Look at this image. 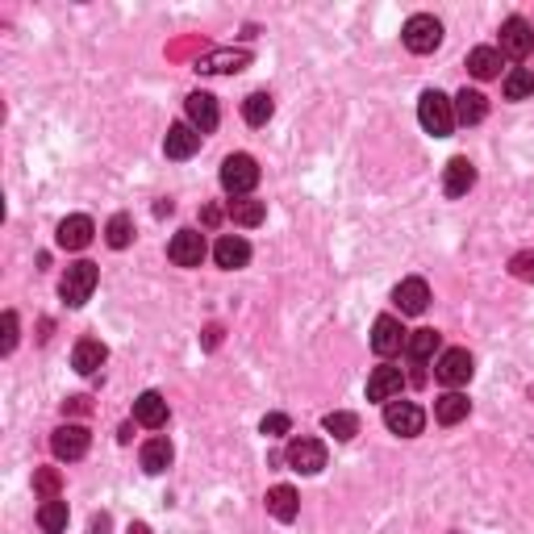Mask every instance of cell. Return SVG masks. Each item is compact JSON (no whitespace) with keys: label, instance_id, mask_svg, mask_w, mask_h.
<instances>
[{"label":"cell","instance_id":"obj_20","mask_svg":"<svg viewBox=\"0 0 534 534\" xmlns=\"http://www.w3.org/2000/svg\"><path fill=\"white\" fill-rule=\"evenodd\" d=\"M400 389H405L400 367H376L367 376V400H392V397H400Z\"/></svg>","mask_w":534,"mask_h":534},{"label":"cell","instance_id":"obj_10","mask_svg":"<svg viewBox=\"0 0 534 534\" xmlns=\"http://www.w3.org/2000/svg\"><path fill=\"white\" fill-rule=\"evenodd\" d=\"M168 259L176 267H201V259H205V234L180 230L176 238H171V246H168Z\"/></svg>","mask_w":534,"mask_h":534},{"label":"cell","instance_id":"obj_33","mask_svg":"<svg viewBox=\"0 0 534 534\" xmlns=\"http://www.w3.org/2000/svg\"><path fill=\"white\" fill-rule=\"evenodd\" d=\"M526 97H534V72L518 67V72L505 75V100H526Z\"/></svg>","mask_w":534,"mask_h":534},{"label":"cell","instance_id":"obj_11","mask_svg":"<svg viewBox=\"0 0 534 534\" xmlns=\"http://www.w3.org/2000/svg\"><path fill=\"white\" fill-rule=\"evenodd\" d=\"M392 301H397L400 314H409V317L426 314V305H430V284H426V280H418V276L400 280L397 289H392Z\"/></svg>","mask_w":534,"mask_h":534},{"label":"cell","instance_id":"obj_15","mask_svg":"<svg viewBox=\"0 0 534 534\" xmlns=\"http://www.w3.org/2000/svg\"><path fill=\"white\" fill-rule=\"evenodd\" d=\"M405 342H409V334H405V326H400L397 317H376V326H372V347H376V355L389 359Z\"/></svg>","mask_w":534,"mask_h":534},{"label":"cell","instance_id":"obj_26","mask_svg":"<svg viewBox=\"0 0 534 534\" xmlns=\"http://www.w3.org/2000/svg\"><path fill=\"white\" fill-rule=\"evenodd\" d=\"M38 526H42V534H63L67 530V501L50 497L38 505Z\"/></svg>","mask_w":534,"mask_h":534},{"label":"cell","instance_id":"obj_13","mask_svg":"<svg viewBox=\"0 0 534 534\" xmlns=\"http://www.w3.org/2000/svg\"><path fill=\"white\" fill-rule=\"evenodd\" d=\"M92 234H97V226H92V218H84V213H72V218L59 221V246L63 251H84L88 243H92Z\"/></svg>","mask_w":534,"mask_h":534},{"label":"cell","instance_id":"obj_6","mask_svg":"<svg viewBox=\"0 0 534 534\" xmlns=\"http://www.w3.org/2000/svg\"><path fill=\"white\" fill-rule=\"evenodd\" d=\"M384 426H389L397 438H413V435H422L426 413L418 409L413 400H389V405H384Z\"/></svg>","mask_w":534,"mask_h":534},{"label":"cell","instance_id":"obj_35","mask_svg":"<svg viewBox=\"0 0 534 534\" xmlns=\"http://www.w3.org/2000/svg\"><path fill=\"white\" fill-rule=\"evenodd\" d=\"M59 472L55 468H42V472H34V488L42 493V501H50V497H59Z\"/></svg>","mask_w":534,"mask_h":534},{"label":"cell","instance_id":"obj_3","mask_svg":"<svg viewBox=\"0 0 534 534\" xmlns=\"http://www.w3.org/2000/svg\"><path fill=\"white\" fill-rule=\"evenodd\" d=\"M255 184H259V163L251 155H230L221 163V188L230 196L255 193Z\"/></svg>","mask_w":534,"mask_h":534},{"label":"cell","instance_id":"obj_18","mask_svg":"<svg viewBox=\"0 0 534 534\" xmlns=\"http://www.w3.org/2000/svg\"><path fill=\"white\" fill-rule=\"evenodd\" d=\"M213 259H218V267H226V271H238V267L251 263V243L238 238V234H221L218 246H213Z\"/></svg>","mask_w":534,"mask_h":534},{"label":"cell","instance_id":"obj_9","mask_svg":"<svg viewBox=\"0 0 534 534\" xmlns=\"http://www.w3.org/2000/svg\"><path fill=\"white\" fill-rule=\"evenodd\" d=\"M530 50H534V25L526 17H510V22L501 25V55L526 59Z\"/></svg>","mask_w":534,"mask_h":534},{"label":"cell","instance_id":"obj_40","mask_svg":"<svg viewBox=\"0 0 534 534\" xmlns=\"http://www.w3.org/2000/svg\"><path fill=\"white\" fill-rule=\"evenodd\" d=\"M218 342H221V326H209V330H205V347H209V351H213Z\"/></svg>","mask_w":534,"mask_h":534},{"label":"cell","instance_id":"obj_1","mask_svg":"<svg viewBox=\"0 0 534 534\" xmlns=\"http://www.w3.org/2000/svg\"><path fill=\"white\" fill-rule=\"evenodd\" d=\"M418 122H422L426 134H435V138H447L451 130H455V100H447L438 88H430V92H422V100H418Z\"/></svg>","mask_w":534,"mask_h":534},{"label":"cell","instance_id":"obj_8","mask_svg":"<svg viewBox=\"0 0 534 534\" xmlns=\"http://www.w3.org/2000/svg\"><path fill=\"white\" fill-rule=\"evenodd\" d=\"M289 463L301 476H317L322 468H326V443H317V438H292L289 443Z\"/></svg>","mask_w":534,"mask_h":534},{"label":"cell","instance_id":"obj_27","mask_svg":"<svg viewBox=\"0 0 534 534\" xmlns=\"http://www.w3.org/2000/svg\"><path fill=\"white\" fill-rule=\"evenodd\" d=\"M251 55L246 50H218V55H209V59L196 63V72H243Z\"/></svg>","mask_w":534,"mask_h":534},{"label":"cell","instance_id":"obj_14","mask_svg":"<svg viewBox=\"0 0 534 534\" xmlns=\"http://www.w3.org/2000/svg\"><path fill=\"white\" fill-rule=\"evenodd\" d=\"M201 138H205L201 130L176 122V125L168 130V138H163V155H168V159H193L196 151H201Z\"/></svg>","mask_w":534,"mask_h":534},{"label":"cell","instance_id":"obj_30","mask_svg":"<svg viewBox=\"0 0 534 534\" xmlns=\"http://www.w3.org/2000/svg\"><path fill=\"white\" fill-rule=\"evenodd\" d=\"M322 426H326V435H334L339 443H347V438L359 435V418H355V413H347V409L326 413V418H322Z\"/></svg>","mask_w":534,"mask_h":534},{"label":"cell","instance_id":"obj_42","mask_svg":"<svg viewBox=\"0 0 534 534\" xmlns=\"http://www.w3.org/2000/svg\"><path fill=\"white\" fill-rule=\"evenodd\" d=\"M130 534H151V530H146V526L138 522V526H130Z\"/></svg>","mask_w":534,"mask_h":534},{"label":"cell","instance_id":"obj_16","mask_svg":"<svg viewBox=\"0 0 534 534\" xmlns=\"http://www.w3.org/2000/svg\"><path fill=\"white\" fill-rule=\"evenodd\" d=\"M105 359H109V347L100 339H80L72 351V367L80 372V376H97L100 367H105Z\"/></svg>","mask_w":534,"mask_h":534},{"label":"cell","instance_id":"obj_19","mask_svg":"<svg viewBox=\"0 0 534 534\" xmlns=\"http://www.w3.org/2000/svg\"><path fill=\"white\" fill-rule=\"evenodd\" d=\"M472 184H476V168H472V159H463L455 155L447 163V176H443V193L455 201V196H468L472 193Z\"/></svg>","mask_w":534,"mask_h":534},{"label":"cell","instance_id":"obj_4","mask_svg":"<svg viewBox=\"0 0 534 534\" xmlns=\"http://www.w3.org/2000/svg\"><path fill=\"white\" fill-rule=\"evenodd\" d=\"M97 280H100L97 263H72V267H67V276H63V284H59L63 301L72 305V309L88 305V297L97 292Z\"/></svg>","mask_w":534,"mask_h":534},{"label":"cell","instance_id":"obj_23","mask_svg":"<svg viewBox=\"0 0 534 534\" xmlns=\"http://www.w3.org/2000/svg\"><path fill=\"white\" fill-rule=\"evenodd\" d=\"M472 413V400L463 397V392H443V397L435 400V418H438V426H460L463 418Z\"/></svg>","mask_w":534,"mask_h":534},{"label":"cell","instance_id":"obj_32","mask_svg":"<svg viewBox=\"0 0 534 534\" xmlns=\"http://www.w3.org/2000/svg\"><path fill=\"white\" fill-rule=\"evenodd\" d=\"M267 218L263 201H230V221L234 226H259Z\"/></svg>","mask_w":534,"mask_h":534},{"label":"cell","instance_id":"obj_36","mask_svg":"<svg viewBox=\"0 0 534 534\" xmlns=\"http://www.w3.org/2000/svg\"><path fill=\"white\" fill-rule=\"evenodd\" d=\"M292 422H289V413H267L263 422H259V435L267 438H280V435H289Z\"/></svg>","mask_w":534,"mask_h":534},{"label":"cell","instance_id":"obj_2","mask_svg":"<svg viewBox=\"0 0 534 534\" xmlns=\"http://www.w3.org/2000/svg\"><path fill=\"white\" fill-rule=\"evenodd\" d=\"M400 42L413 50V55H430V50L443 42V22L430 17V13H413L405 30H400Z\"/></svg>","mask_w":534,"mask_h":534},{"label":"cell","instance_id":"obj_17","mask_svg":"<svg viewBox=\"0 0 534 534\" xmlns=\"http://www.w3.org/2000/svg\"><path fill=\"white\" fill-rule=\"evenodd\" d=\"M134 422L146 426V430H159V426H168V400H163V392L146 389L142 397L134 400Z\"/></svg>","mask_w":534,"mask_h":534},{"label":"cell","instance_id":"obj_24","mask_svg":"<svg viewBox=\"0 0 534 534\" xmlns=\"http://www.w3.org/2000/svg\"><path fill=\"white\" fill-rule=\"evenodd\" d=\"M171 455H176V451H171L168 438H151V443H142V472H151V476L168 472Z\"/></svg>","mask_w":534,"mask_h":534},{"label":"cell","instance_id":"obj_5","mask_svg":"<svg viewBox=\"0 0 534 534\" xmlns=\"http://www.w3.org/2000/svg\"><path fill=\"white\" fill-rule=\"evenodd\" d=\"M88 443H92L88 426H75V422L59 426V430L50 435V451H55V460H67V463L84 460V455H88Z\"/></svg>","mask_w":534,"mask_h":534},{"label":"cell","instance_id":"obj_39","mask_svg":"<svg viewBox=\"0 0 534 534\" xmlns=\"http://www.w3.org/2000/svg\"><path fill=\"white\" fill-rule=\"evenodd\" d=\"M109 513H97V518H92V534H109Z\"/></svg>","mask_w":534,"mask_h":534},{"label":"cell","instance_id":"obj_21","mask_svg":"<svg viewBox=\"0 0 534 534\" xmlns=\"http://www.w3.org/2000/svg\"><path fill=\"white\" fill-rule=\"evenodd\" d=\"M267 513H271L276 522H292V518L301 513V497H297V488H292V485L267 488Z\"/></svg>","mask_w":534,"mask_h":534},{"label":"cell","instance_id":"obj_29","mask_svg":"<svg viewBox=\"0 0 534 534\" xmlns=\"http://www.w3.org/2000/svg\"><path fill=\"white\" fill-rule=\"evenodd\" d=\"M271 113H276V100L267 97V92H251V97L243 100L246 125H267V122H271Z\"/></svg>","mask_w":534,"mask_h":534},{"label":"cell","instance_id":"obj_22","mask_svg":"<svg viewBox=\"0 0 534 534\" xmlns=\"http://www.w3.org/2000/svg\"><path fill=\"white\" fill-rule=\"evenodd\" d=\"M485 117H488L485 92H476V88H463L460 97H455V122H460V125H480Z\"/></svg>","mask_w":534,"mask_h":534},{"label":"cell","instance_id":"obj_7","mask_svg":"<svg viewBox=\"0 0 534 534\" xmlns=\"http://www.w3.org/2000/svg\"><path fill=\"white\" fill-rule=\"evenodd\" d=\"M472 372H476V364H472V355L463 351V347H451V351H443L438 355V364H435V376L447 384V389H460V384H468L472 380Z\"/></svg>","mask_w":534,"mask_h":534},{"label":"cell","instance_id":"obj_34","mask_svg":"<svg viewBox=\"0 0 534 534\" xmlns=\"http://www.w3.org/2000/svg\"><path fill=\"white\" fill-rule=\"evenodd\" d=\"M510 276L522 280V284H534V251H518L510 259Z\"/></svg>","mask_w":534,"mask_h":534},{"label":"cell","instance_id":"obj_25","mask_svg":"<svg viewBox=\"0 0 534 534\" xmlns=\"http://www.w3.org/2000/svg\"><path fill=\"white\" fill-rule=\"evenodd\" d=\"M468 72H472L476 80H497V75H501V50L476 47L472 55H468Z\"/></svg>","mask_w":534,"mask_h":534},{"label":"cell","instance_id":"obj_12","mask_svg":"<svg viewBox=\"0 0 534 534\" xmlns=\"http://www.w3.org/2000/svg\"><path fill=\"white\" fill-rule=\"evenodd\" d=\"M184 109H188V125L201 134H213L221 122V109H218V100L209 97V92H193V97L184 100Z\"/></svg>","mask_w":534,"mask_h":534},{"label":"cell","instance_id":"obj_31","mask_svg":"<svg viewBox=\"0 0 534 534\" xmlns=\"http://www.w3.org/2000/svg\"><path fill=\"white\" fill-rule=\"evenodd\" d=\"M105 243H109L113 251H125V246L134 243V218L130 213H117V218L105 226Z\"/></svg>","mask_w":534,"mask_h":534},{"label":"cell","instance_id":"obj_37","mask_svg":"<svg viewBox=\"0 0 534 534\" xmlns=\"http://www.w3.org/2000/svg\"><path fill=\"white\" fill-rule=\"evenodd\" d=\"M0 326H4V339H0V351L9 355L13 347H17V314H4V322H0Z\"/></svg>","mask_w":534,"mask_h":534},{"label":"cell","instance_id":"obj_28","mask_svg":"<svg viewBox=\"0 0 534 534\" xmlns=\"http://www.w3.org/2000/svg\"><path fill=\"white\" fill-rule=\"evenodd\" d=\"M438 342H443V334H438V330H413L409 342H405V351H409L413 364H426V359L438 351Z\"/></svg>","mask_w":534,"mask_h":534},{"label":"cell","instance_id":"obj_41","mask_svg":"<svg viewBox=\"0 0 534 534\" xmlns=\"http://www.w3.org/2000/svg\"><path fill=\"white\" fill-rule=\"evenodd\" d=\"M218 221H221V209L209 205V209H205V226H218Z\"/></svg>","mask_w":534,"mask_h":534},{"label":"cell","instance_id":"obj_38","mask_svg":"<svg viewBox=\"0 0 534 534\" xmlns=\"http://www.w3.org/2000/svg\"><path fill=\"white\" fill-rule=\"evenodd\" d=\"M63 413H88V397H67L63 400Z\"/></svg>","mask_w":534,"mask_h":534}]
</instances>
